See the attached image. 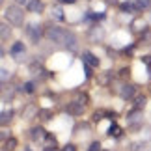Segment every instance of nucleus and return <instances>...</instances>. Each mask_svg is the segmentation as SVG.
Instances as JSON below:
<instances>
[{
	"label": "nucleus",
	"instance_id": "nucleus-21",
	"mask_svg": "<svg viewBox=\"0 0 151 151\" xmlns=\"http://www.w3.org/2000/svg\"><path fill=\"white\" fill-rule=\"evenodd\" d=\"M88 151H101V144L99 142H91V146L88 147Z\"/></svg>",
	"mask_w": 151,
	"mask_h": 151
},
{
	"label": "nucleus",
	"instance_id": "nucleus-3",
	"mask_svg": "<svg viewBox=\"0 0 151 151\" xmlns=\"http://www.w3.org/2000/svg\"><path fill=\"white\" fill-rule=\"evenodd\" d=\"M26 34H28V37H30L32 43H39V39L43 37L45 32L37 22H30V24H26Z\"/></svg>",
	"mask_w": 151,
	"mask_h": 151
},
{
	"label": "nucleus",
	"instance_id": "nucleus-18",
	"mask_svg": "<svg viewBox=\"0 0 151 151\" xmlns=\"http://www.w3.org/2000/svg\"><path fill=\"white\" fill-rule=\"evenodd\" d=\"M45 142H47V147H56V138L47 134V138H45Z\"/></svg>",
	"mask_w": 151,
	"mask_h": 151
},
{
	"label": "nucleus",
	"instance_id": "nucleus-6",
	"mask_svg": "<svg viewBox=\"0 0 151 151\" xmlns=\"http://www.w3.org/2000/svg\"><path fill=\"white\" fill-rule=\"evenodd\" d=\"M30 136H32L34 142H43L45 138H47V131H45L43 127H34L30 131Z\"/></svg>",
	"mask_w": 151,
	"mask_h": 151
},
{
	"label": "nucleus",
	"instance_id": "nucleus-15",
	"mask_svg": "<svg viewBox=\"0 0 151 151\" xmlns=\"http://www.w3.org/2000/svg\"><path fill=\"white\" fill-rule=\"evenodd\" d=\"M144 106H146V97H136V101H134V108L136 110H140V108H144Z\"/></svg>",
	"mask_w": 151,
	"mask_h": 151
},
{
	"label": "nucleus",
	"instance_id": "nucleus-7",
	"mask_svg": "<svg viewBox=\"0 0 151 151\" xmlns=\"http://www.w3.org/2000/svg\"><path fill=\"white\" fill-rule=\"evenodd\" d=\"M67 112L71 114V116H80V114H84V104H80V103H77V101H71L67 104Z\"/></svg>",
	"mask_w": 151,
	"mask_h": 151
},
{
	"label": "nucleus",
	"instance_id": "nucleus-8",
	"mask_svg": "<svg viewBox=\"0 0 151 151\" xmlns=\"http://www.w3.org/2000/svg\"><path fill=\"white\" fill-rule=\"evenodd\" d=\"M26 9L32 11V13H41V11L45 9V4L41 2V0H28Z\"/></svg>",
	"mask_w": 151,
	"mask_h": 151
},
{
	"label": "nucleus",
	"instance_id": "nucleus-22",
	"mask_svg": "<svg viewBox=\"0 0 151 151\" xmlns=\"http://www.w3.org/2000/svg\"><path fill=\"white\" fill-rule=\"evenodd\" d=\"M108 134H116V136H118L119 134V127L118 125H112V127H110V131H108Z\"/></svg>",
	"mask_w": 151,
	"mask_h": 151
},
{
	"label": "nucleus",
	"instance_id": "nucleus-11",
	"mask_svg": "<svg viewBox=\"0 0 151 151\" xmlns=\"http://www.w3.org/2000/svg\"><path fill=\"white\" fill-rule=\"evenodd\" d=\"M17 147V140L15 138H8V140L4 142V149H8V151H13Z\"/></svg>",
	"mask_w": 151,
	"mask_h": 151
},
{
	"label": "nucleus",
	"instance_id": "nucleus-4",
	"mask_svg": "<svg viewBox=\"0 0 151 151\" xmlns=\"http://www.w3.org/2000/svg\"><path fill=\"white\" fill-rule=\"evenodd\" d=\"M24 52H26V47H24V43H22V41H15L13 45H11V49H9V54L13 56V58H21Z\"/></svg>",
	"mask_w": 151,
	"mask_h": 151
},
{
	"label": "nucleus",
	"instance_id": "nucleus-20",
	"mask_svg": "<svg viewBox=\"0 0 151 151\" xmlns=\"http://www.w3.org/2000/svg\"><path fill=\"white\" fill-rule=\"evenodd\" d=\"M39 118H41V119H45V121H47V119H50V112H49V110H39Z\"/></svg>",
	"mask_w": 151,
	"mask_h": 151
},
{
	"label": "nucleus",
	"instance_id": "nucleus-23",
	"mask_svg": "<svg viewBox=\"0 0 151 151\" xmlns=\"http://www.w3.org/2000/svg\"><path fill=\"white\" fill-rule=\"evenodd\" d=\"M62 151H77V147H75V146H73V144H67V146H65V147H63Z\"/></svg>",
	"mask_w": 151,
	"mask_h": 151
},
{
	"label": "nucleus",
	"instance_id": "nucleus-16",
	"mask_svg": "<svg viewBox=\"0 0 151 151\" xmlns=\"http://www.w3.org/2000/svg\"><path fill=\"white\" fill-rule=\"evenodd\" d=\"M136 9H146V8H149V0H136Z\"/></svg>",
	"mask_w": 151,
	"mask_h": 151
},
{
	"label": "nucleus",
	"instance_id": "nucleus-1",
	"mask_svg": "<svg viewBox=\"0 0 151 151\" xmlns=\"http://www.w3.org/2000/svg\"><path fill=\"white\" fill-rule=\"evenodd\" d=\"M45 36H47V39H50L52 43L63 45V47H75V45H77V37H75L71 32H67L65 28H62V26L47 28V30H45Z\"/></svg>",
	"mask_w": 151,
	"mask_h": 151
},
{
	"label": "nucleus",
	"instance_id": "nucleus-2",
	"mask_svg": "<svg viewBox=\"0 0 151 151\" xmlns=\"http://www.w3.org/2000/svg\"><path fill=\"white\" fill-rule=\"evenodd\" d=\"M6 21L13 26L24 24V11L21 9V6H9V8L6 9Z\"/></svg>",
	"mask_w": 151,
	"mask_h": 151
},
{
	"label": "nucleus",
	"instance_id": "nucleus-25",
	"mask_svg": "<svg viewBox=\"0 0 151 151\" xmlns=\"http://www.w3.org/2000/svg\"><path fill=\"white\" fill-rule=\"evenodd\" d=\"M60 2H63V4H75V0H60Z\"/></svg>",
	"mask_w": 151,
	"mask_h": 151
},
{
	"label": "nucleus",
	"instance_id": "nucleus-14",
	"mask_svg": "<svg viewBox=\"0 0 151 151\" xmlns=\"http://www.w3.org/2000/svg\"><path fill=\"white\" fill-rule=\"evenodd\" d=\"M52 17H56L58 21H63V11H62L60 6H56V8L52 9Z\"/></svg>",
	"mask_w": 151,
	"mask_h": 151
},
{
	"label": "nucleus",
	"instance_id": "nucleus-12",
	"mask_svg": "<svg viewBox=\"0 0 151 151\" xmlns=\"http://www.w3.org/2000/svg\"><path fill=\"white\" fill-rule=\"evenodd\" d=\"M0 30H2V41H6V39L9 37V34H11V30L8 28V22H2V26H0Z\"/></svg>",
	"mask_w": 151,
	"mask_h": 151
},
{
	"label": "nucleus",
	"instance_id": "nucleus-5",
	"mask_svg": "<svg viewBox=\"0 0 151 151\" xmlns=\"http://www.w3.org/2000/svg\"><path fill=\"white\" fill-rule=\"evenodd\" d=\"M82 62L84 65H90V67H99V58H97L95 54H91V52L86 50L82 54Z\"/></svg>",
	"mask_w": 151,
	"mask_h": 151
},
{
	"label": "nucleus",
	"instance_id": "nucleus-24",
	"mask_svg": "<svg viewBox=\"0 0 151 151\" xmlns=\"http://www.w3.org/2000/svg\"><path fill=\"white\" fill-rule=\"evenodd\" d=\"M17 2V6H24V4H28V0H15Z\"/></svg>",
	"mask_w": 151,
	"mask_h": 151
},
{
	"label": "nucleus",
	"instance_id": "nucleus-19",
	"mask_svg": "<svg viewBox=\"0 0 151 151\" xmlns=\"http://www.w3.org/2000/svg\"><path fill=\"white\" fill-rule=\"evenodd\" d=\"M22 90H24L26 93H32V91L36 90V84H34V82H26L24 86H22Z\"/></svg>",
	"mask_w": 151,
	"mask_h": 151
},
{
	"label": "nucleus",
	"instance_id": "nucleus-10",
	"mask_svg": "<svg viewBox=\"0 0 151 151\" xmlns=\"http://www.w3.org/2000/svg\"><path fill=\"white\" fill-rule=\"evenodd\" d=\"M11 110H2V116H0V123L2 125H8V121H11Z\"/></svg>",
	"mask_w": 151,
	"mask_h": 151
},
{
	"label": "nucleus",
	"instance_id": "nucleus-17",
	"mask_svg": "<svg viewBox=\"0 0 151 151\" xmlns=\"http://www.w3.org/2000/svg\"><path fill=\"white\" fill-rule=\"evenodd\" d=\"M121 9H123V11H134V9H136V4L125 2V4H121Z\"/></svg>",
	"mask_w": 151,
	"mask_h": 151
},
{
	"label": "nucleus",
	"instance_id": "nucleus-13",
	"mask_svg": "<svg viewBox=\"0 0 151 151\" xmlns=\"http://www.w3.org/2000/svg\"><path fill=\"white\" fill-rule=\"evenodd\" d=\"M73 101H77V103H80V104L86 106V103H88V93H77V97H75Z\"/></svg>",
	"mask_w": 151,
	"mask_h": 151
},
{
	"label": "nucleus",
	"instance_id": "nucleus-9",
	"mask_svg": "<svg viewBox=\"0 0 151 151\" xmlns=\"http://www.w3.org/2000/svg\"><path fill=\"white\" fill-rule=\"evenodd\" d=\"M136 93V90H134V86L132 84H123L121 86V90H119V95L123 97V99H132Z\"/></svg>",
	"mask_w": 151,
	"mask_h": 151
},
{
	"label": "nucleus",
	"instance_id": "nucleus-26",
	"mask_svg": "<svg viewBox=\"0 0 151 151\" xmlns=\"http://www.w3.org/2000/svg\"><path fill=\"white\" fill-rule=\"evenodd\" d=\"M45 151H58V149H56V147H47Z\"/></svg>",
	"mask_w": 151,
	"mask_h": 151
}]
</instances>
